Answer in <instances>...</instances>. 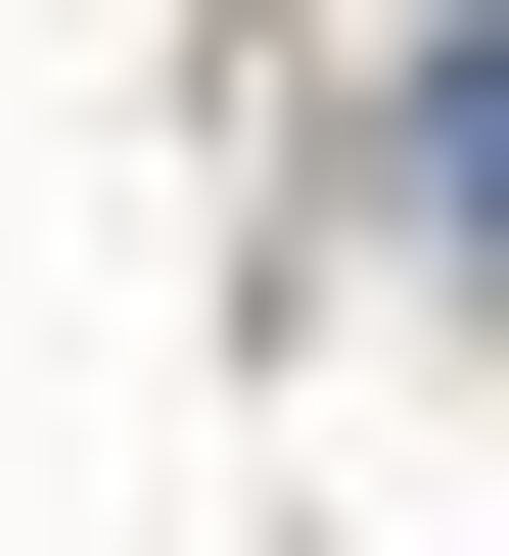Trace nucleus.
<instances>
[{"label":"nucleus","instance_id":"nucleus-1","mask_svg":"<svg viewBox=\"0 0 509 556\" xmlns=\"http://www.w3.org/2000/svg\"><path fill=\"white\" fill-rule=\"evenodd\" d=\"M417 232H509V0H463V47H417Z\"/></svg>","mask_w":509,"mask_h":556}]
</instances>
